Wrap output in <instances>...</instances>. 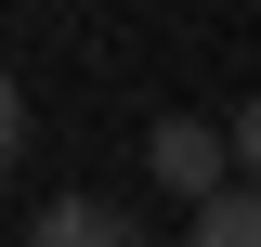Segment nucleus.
Wrapping results in <instances>:
<instances>
[{"label": "nucleus", "mask_w": 261, "mask_h": 247, "mask_svg": "<svg viewBox=\"0 0 261 247\" xmlns=\"http://www.w3.org/2000/svg\"><path fill=\"white\" fill-rule=\"evenodd\" d=\"M183 247H261V182H235L222 208H196V221H183Z\"/></svg>", "instance_id": "7ed1b4c3"}, {"label": "nucleus", "mask_w": 261, "mask_h": 247, "mask_svg": "<svg viewBox=\"0 0 261 247\" xmlns=\"http://www.w3.org/2000/svg\"><path fill=\"white\" fill-rule=\"evenodd\" d=\"M144 169H157V182L183 195V221H196V208H222V195H235V130H196V117H157V143H144Z\"/></svg>", "instance_id": "f257e3e1"}, {"label": "nucleus", "mask_w": 261, "mask_h": 247, "mask_svg": "<svg viewBox=\"0 0 261 247\" xmlns=\"http://www.w3.org/2000/svg\"><path fill=\"white\" fill-rule=\"evenodd\" d=\"M235 182H261V104H235Z\"/></svg>", "instance_id": "39448f33"}, {"label": "nucleus", "mask_w": 261, "mask_h": 247, "mask_svg": "<svg viewBox=\"0 0 261 247\" xmlns=\"http://www.w3.org/2000/svg\"><path fill=\"white\" fill-rule=\"evenodd\" d=\"M27 156V91H13V65H0V169Z\"/></svg>", "instance_id": "20e7f679"}, {"label": "nucleus", "mask_w": 261, "mask_h": 247, "mask_svg": "<svg viewBox=\"0 0 261 247\" xmlns=\"http://www.w3.org/2000/svg\"><path fill=\"white\" fill-rule=\"evenodd\" d=\"M27 247H157V221L118 208V195H65V208H39V221H27Z\"/></svg>", "instance_id": "f03ea898"}]
</instances>
